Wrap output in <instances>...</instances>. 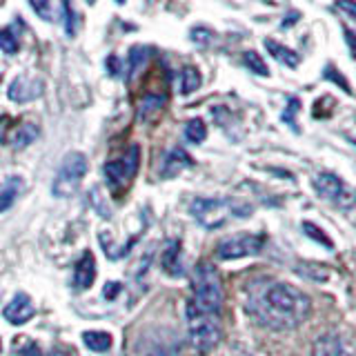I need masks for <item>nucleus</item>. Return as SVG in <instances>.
<instances>
[{
    "label": "nucleus",
    "instance_id": "f257e3e1",
    "mask_svg": "<svg viewBox=\"0 0 356 356\" xmlns=\"http://www.w3.org/2000/svg\"><path fill=\"white\" fill-rule=\"evenodd\" d=\"M248 312L263 327L274 332L296 330L312 314V298L289 283H272L248 300Z\"/></svg>",
    "mask_w": 356,
    "mask_h": 356
},
{
    "label": "nucleus",
    "instance_id": "f03ea898",
    "mask_svg": "<svg viewBox=\"0 0 356 356\" xmlns=\"http://www.w3.org/2000/svg\"><path fill=\"white\" fill-rule=\"evenodd\" d=\"M222 283L214 265L209 263H198L192 274V300L187 307H192L200 314H211L218 316L222 307Z\"/></svg>",
    "mask_w": 356,
    "mask_h": 356
},
{
    "label": "nucleus",
    "instance_id": "7ed1b4c3",
    "mask_svg": "<svg viewBox=\"0 0 356 356\" xmlns=\"http://www.w3.org/2000/svg\"><path fill=\"white\" fill-rule=\"evenodd\" d=\"M192 216L207 229H216L225 225L229 216L248 218L252 214L250 205H241L232 198H194L189 205Z\"/></svg>",
    "mask_w": 356,
    "mask_h": 356
},
{
    "label": "nucleus",
    "instance_id": "20e7f679",
    "mask_svg": "<svg viewBox=\"0 0 356 356\" xmlns=\"http://www.w3.org/2000/svg\"><path fill=\"white\" fill-rule=\"evenodd\" d=\"M187 330H189V339H192V345L198 352H209L214 350L220 337H222V330H220V321L218 316H211V314H200V312L187 307Z\"/></svg>",
    "mask_w": 356,
    "mask_h": 356
},
{
    "label": "nucleus",
    "instance_id": "39448f33",
    "mask_svg": "<svg viewBox=\"0 0 356 356\" xmlns=\"http://www.w3.org/2000/svg\"><path fill=\"white\" fill-rule=\"evenodd\" d=\"M87 174V159L85 154L81 152H70L63 156V163L58 167L54 178V185H51V194L56 198H65V196H72L78 187H81L83 176Z\"/></svg>",
    "mask_w": 356,
    "mask_h": 356
},
{
    "label": "nucleus",
    "instance_id": "423d86ee",
    "mask_svg": "<svg viewBox=\"0 0 356 356\" xmlns=\"http://www.w3.org/2000/svg\"><path fill=\"white\" fill-rule=\"evenodd\" d=\"M138 163H140L138 143L129 145L120 159L105 163L103 172H105L107 185H109L111 192H122V189H127L131 185L134 176H136V172H138Z\"/></svg>",
    "mask_w": 356,
    "mask_h": 356
},
{
    "label": "nucleus",
    "instance_id": "0eeeda50",
    "mask_svg": "<svg viewBox=\"0 0 356 356\" xmlns=\"http://www.w3.org/2000/svg\"><path fill=\"white\" fill-rule=\"evenodd\" d=\"M312 185H314L316 194L321 198L330 200V203H334L341 209H350V207L356 205V192L345 185L337 174H330V172L316 174L314 181H312Z\"/></svg>",
    "mask_w": 356,
    "mask_h": 356
},
{
    "label": "nucleus",
    "instance_id": "6e6552de",
    "mask_svg": "<svg viewBox=\"0 0 356 356\" xmlns=\"http://www.w3.org/2000/svg\"><path fill=\"white\" fill-rule=\"evenodd\" d=\"M265 245L263 234H236L216 245V256L220 261H236L245 259V256H256L261 254Z\"/></svg>",
    "mask_w": 356,
    "mask_h": 356
},
{
    "label": "nucleus",
    "instance_id": "1a4fd4ad",
    "mask_svg": "<svg viewBox=\"0 0 356 356\" xmlns=\"http://www.w3.org/2000/svg\"><path fill=\"white\" fill-rule=\"evenodd\" d=\"M40 94H42V81L27 76H16L7 92L9 100H14V103H29V100H36Z\"/></svg>",
    "mask_w": 356,
    "mask_h": 356
},
{
    "label": "nucleus",
    "instance_id": "9d476101",
    "mask_svg": "<svg viewBox=\"0 0 356 356\" xmlns=\"http://www.w3.org/2000/svg\"><path fill=\"white\" fill-rule=\"evenodd\" d=\"M312 356H354V352L337 332H327L314 341Z\"/></svg>",
    "mask_w": 356,
    "mask_h": 356
},
{
    "label": "nucleus",
    "instance_id": "9b49d317",
    "mask_svg": "<svg viewBox=\"0 0 356 356\" xmlns=\"http://www.w3.org/2000/svg\"><path fill=\"white\" fill-rule=\"evenodd\" d=\"M3 316L11 325H25V323L33 316V303L27 294H16L11 298V303H7V307L3 309Z\"/></svg>",
    "mask_w": 356,
    "mask_h": 356
},
{
    "label": "nucleus",
    "instance_id": "f8f14e48",
    "mask_svg": "<svg viewBox=\"0 0 356 356\" xmlns=\"http://www.w3.org/2000/svg\"><path fill=\"white\" fill-rule=\"evenodd\" d=\"M94 281H96V261H94V254L87 250L74 267V287L89 289L94 285Z\"/></svg>",
    "mask_w": 356,
    "mask_h": 356
},
{
    "label": "nucleus",
    "instance_id": "ddd939ff",
    "mask_svg": "<svg viewBox=\"0 0 356 356\" xmlns=\"http://www.w3.org/2000/svg\"><path fill=\"white\" fill-rule=\"evenodd\" d=\"M192 165H194L192 156H189L183 147H174L172 152H167V156H165L161 176L163 178H174V176L181 174L183 170H187V167H192Z\"/></svg>",
    "mask_w": 356,
    "mask_h": 356
},
{
    "label": "nucleus",
    "instance_id": "4468645a",
    "mask_svg": "<svg viewBox=\"0 0 356 356\" xmlns=\"http://www.w3.org/2000/svg\"><path fill=\"white\" fill-rule=\"evenodd\" d=\"M163 270L170 274V276H183V263H181V241L174 238L165 245V252H163Z\"/></svg>",
    "mask_w": 356,
    "mask_h": 356
},
{
    "label": "nucleus",
    "instance_id": "2eb2a0df",
    "mask_svg": "<svg viewBox=\"0 0 356 356\" xmlns=\"http://www.w3.org/2000/svg\"><path fill=\"white\" fill-rule=\"evenodd\" d=\"M38 134H40V129L33 125V122H25V125H18L14 131H11L9 145L14 149H25L27 145H31L33 140L38 138Z\"/></svg>",
    "mask_w": 356,
    "mask_h": 356
},
{
    "label": "nucleus",
    "instance_id": "dca6fc26",
    "mask_svg": "<svg viewBox=\"0 0 356 356\" xmlns=\"http://www.w3.org/2000/svg\"><path fill=\"white\" fill-rule=\"evenodd\" d=\"M165 105V96L163 94H147V96H143L140 100V105H138V120L140 122H149L154 120L156 116H159V111L163 109Z\"/></svg>",
    "mask_w": 356,
    "mask_h": 356
},
{
    "label": "nucleus",
    "instance_id": "f3484780",
    "mask_svg": "<svg viewBox=\"0 0 356 356\" xmlns=\"http://www.w3.org/2000/svg\"><path fill=\"white\" fill-rule=\"evenodd\" d=\"M265 49L270 51L278 63H283L285 67H292V70H294V67H298V63H300V56L294 49H289V47H285V44L276 42L272 38L265 40Z\"/></svg>",
    "mask_w": 356,
    "mask_h": 356
},
{
    "label": "nucleus",
    "instance_id": "a211bd4d",
    "mask_svg": "<svg viewBox=\"0 0 356 356\" xmlns=\"http://www.w3.org/2000/svg\"><path fill=\"white\" fill-rule=\"evenodd\" d=\"M20 187H22V183H20L18 176H11L3 185H0V211H7L11 205H14Z\"/></svg>",
    "mask_w": 356,
    "mask_h": 356
},
{
    "label": "nucleus",
    "instance_id": "6ab92c4d",
    "mask_svg": "<svg viewBox=\"0 0 356 356\" xmlns=\"http://www.w3.org/2000/svg\"><path fill=\"white\" fill-rule=\"evenodd\" d=\"M83 343L92 352H107L111 348V334L109 332H94L89 330L83 334Z\"/></svg>",
    "mask_w": 356,
    "mask_h": 356
},
{
    "label": "nucleus",
    "instance_id": "aec40b11",
    "mask_svg": "<svg viewBox=\"0 0 356 356\" xmlns=\"http://www.w3.org/2000/svg\"><path fill=\"white\" fill-rule=\"evenodd\" d=\"M149 54H152V49L149 47H140V44H136V47L129 49V58H127V81L136 72L143 70V65L149 60Z\"/></svg>",
    "mask_w": 356,
    "mask_h": 356
},
{
    "label": "nucleus",
    "instance_id": "412c9836",
    "mask_svg": "<svg viewBox=\"0 0 356 356\" xmlns=\"http://www.w3.org/2000/svg\"><path fill=\"white\" fill-rule=\"evenodd\" d=\"M207 136V125L203 118H192L185 122V138L194 145H200Z\"/></svg>",
    "mask_w": 356,
    "mask_h": 356
},
{
    "label": "nucleus",
    "instance_id": "4be33fe9",
    "mask_svg": "<svg viewBox=\"0 0 356 356\" xmlns=\"http://www.w3.org/2000/svg\"><path fill=\"white\" fill-rule=\"evenodd\" d=\"M200 72L196 70V67H185V70L181 72V94H192L196 92V89L200 87Z\"/></svg>",
    "mask_w": 356,
    "mask_h": 356
},
{
    "label": "nucleus",
    "instance_id": "5701e85b",
    "mask_svg": "<svg viewBox=\"0 0 356 356\" xmlns=\"http://www.w3.org/2000/svg\"><path fill=\"white\" fill-rule=\"evenodd\" d=\"M33 9L38 11V14L44 18V20H51V22H56L58 18H65V3H60V5H49V3H38V0H31L29 3Z\"/></svg>",
    "mask_w": 356,
    "mask_h": 356
},
{
    "label": "nucleus",
    "instance_id": "b1692460",
    "mask_svg": "<svg viewBox=\"0 0 356 356\" xmlns=\"http://www.w3.org/2000/svg\"><path fill=\"white\" fill-rule=\"evenodd\" d=\"M18 47H20V40H18L16 29L11 25L0 29V49H3L5 54H9V56H14L18 51Z\"/></svg>",
    "mask_w": 356,
    "mask_h": 356
},
{
    "label": "nucleus",
    "instance_id": "393cba45",
    "mask_svg": "<svg viewBox=\"0 0 356 356\" xmlns=\"http://www.w3.org/2000/svg\"><path fill=\"white\" fill-rule=\"evenodd\" d=\"M296 272L300 276H307L312 278V281H327L330 278V272H327V267L325 265H316V263H305V265H298L296 267Z\"/></svg>",
    "mask_w": 356,
    "mask_h": 356
},
{
    "label": "nucleus",
    "instance_id": "a878e982",
    "mask_svg": "<svg viewBox=\"0 0 356 356\" xmlns=\"http://www.w3.org/2000/svg\"><path fill=\"white\" fill-rule=\"evenodd\" d=\"M243 65L248 67L250 72L259 74V76H270V70H267V65H265V60L261 58V54H256V51H252V49L243 54Z\"/></svg>",
    "mask_w": 356,
    "mask_h": 356
},
{
    "label": "nucleus",
    "instance_id": "bb28decb",
    "mask_svg": "<svg viewBox=\"0 0 356 356\" xmlns=\"http://www.w3.org/2000/svg\"><path fill=\"white\" fill-rule=\"evenodd\" d=\"M303 232H305V236H309V238H314L316 243H321L323 248H327V250H334V243L327 238V234L323 232L318 225H314V222H309V220H305L303 222Z\"/></svg>",
    "mask_w": 356,
    "mask_h": 356
},
{
    "label": "nucleus",
    "instance_id": "cd10ccee",
    "mask_svg": "<svg viewBox=\"0 0 356 356\" xmlns=\"http://www.w3.org/2000/svg\"><path fill=\"white\" fill-rule=\"evenodd\" d=\"M298 109H300V100L296 96H292V98L287 100V107H285L283 116H281L285 125H289L294 131H298V127H296V114H298Z\"/></svg>",
    "mask_w": 356,
    "mask_h": 356
},
{
    "label": "nucleus",
    "instance_id": "c85d7f7f",
    "mask_svg": "<svg viewBox=\"0 0 356 356\" xmlns=\"http://www.w3.org/2000/svg\"><path fill=\"white\" fill-rule=\"evenodd\" d=\"M14 356H42L40 348H38V343L36 341H22L18 348L14 350Z\"/></svg>",
    "mask_w": 356,
    "mask_h": 356
},
{
    "label": "nucleus",
    "instance_id": "c756f323",
    "mask_svg": "<svg viewBox=\"0 0 356 356\" xmlns=\"http://www.w3.org/2000/svg\"><path fill=\"white\" fill-rule=\"evenodd\" d=\"M323 76H325L327 81H332L334 85H341V89H343L345 94H352V89H350V83L345 81V78H343L341 74H337V70H334L332 65H327V67H325V74H323Z\"/></svg>",
    "mask_w": 356,
    "mask_h": 356
},
{
    "label": "nucleus",
    "instance_id": "7c9ffc66",
    "mask_svg": "<svg viewBox=\"0 0 356 356\" xmlns=\"http://www.w3.org/2000/svg\"><path fill=\"white\" fill-rule=\"evenodd\" d=\"M65 22H67V36L74 38L76 36V25H78V16L74 14V9L70 3H65Z\"/></svg>",
    "mask_w": 356,
    "mask_h": 356
},
{
    "label": "nucleus",
    "instance_id": "2f4dec72",
    "mask_svg": "<svg viewBox=\"0 0 356 356\" xmlns=\"http://www.w3.org/2000/svg\"><path fill=\"white\" fill-rule=\"evenodd\" d=\"M192 40L198 44H207L211 40V31L205 27H196V29H192Z\"/></svg>",
    "mask_w": 356,
    "mask_h": 356
},
{
    "label": "nucleus",
    "instance_id": "473e14b6",
    "mask_svg": "<svg viewBox=\"0 0 356 356\" xmlns=\"http://www.w3.org/2000/svg\"><path fill=\"white\" fill-rule=\"evenodd\" d=\"M120 292H122V285H120V283H111V281H109V283L105 285V298H107V300H114Z\"/></svg>",
    "mask_w": 356,
    "mask_h": 356
},
{
    "label": "nucleus",
    "instance_id": "72a5a7b5",
    "mask_svg": "<svg viewBox=\"0 0 356 356\" xmlns=\"http://www.w3.org/2000/svg\"><path fill=\"white\" fill-rule=\"evenodd\" d=\"M107 70H109V74L114 76V78L120 76L122 70H120V60L116 58V56H109V58H107Z\"/></svg>",
    "mask_w": 356,
    "mask_h": 356
},
{
    "label": "nucleus",
    "instance_id": "f704fd0d",
    "mask_svg": "<svg viewBox=\"0 0 356 356\" xmlns=\"http://www.w3.org/2000/svg\"><path fill=\"white\" fill-rule=\"evenodd\" d=\"M345 40H348V44H350L352 58H356V33L352 29H345Z\"/></svg>",
    "mask_w": 356,
    "mask_h": 356
},
{
    "label": "nucleus",
    "instance_id": "c9c22d12",
    "mask_svg": "<svg viewBox=\"0 0 356 356\" xmlns=\"http://www.w3.org/2000/svg\"><path fill=\"white\" fill-rule=\"evenodd\" d=\"M298 18H300V14H298V11H289V14L283 18V22H281V27L285 29V27H292L294 25V22H298Z\"/></svg>",
    "mask_w": 356,
    "mask_h": 356
},
{
    "label": "nucleus",
    "instance_id": "e433bc0d",
    "mask_svg": "<svg viewBox=\"0 0 356 356\" xmlns=\"http://www.w3.org/2000/svg\"><path fill=\"white\" fill-rule=\"evenodd\" d=\"M341 11H345V14H350V18L356 20V3H339L337 5Z\"/></svg>",
    "mask_w": 356,
    "mask_h": 356
},
{
    "label": "nucleus",
    "instance_id": "4c0bfd02",
    "mask_svg": "<svg viewBox=\"0 0 356 356\" xmlns=\"http://www.w3.org/2000/svg\"><path fill=\"white\" fill-rule=\"evenodd\" d=\"M51 356H67V354H65V352H60V350H56V352H54Z\"/></svg>",
    "mask_w": 356,
    "mask_h": 356
},
{
    "label": "nucleus",
    "instance_id": "58836bf2",
    "mask_svg": "<svg viewBox=\"0 0 356 356\" xmlns=\"http://www.w3.org/2000/svg\"><path fill=\"white\" fill-rule=\"evenodd\" d=\"M354 145H356V140H354Z\"/></svg>",
    "mask_w": 356,
    "mask_h": 356
}]
</instances>
